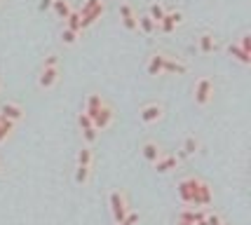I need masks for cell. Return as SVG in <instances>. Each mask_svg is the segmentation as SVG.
<instances>
[{
    "mask_svg": "<svg viewBox=\"0 0 251 225\" xmlns=\"http://www.w3.org/2000/svg\"><path fill=\"white\" fill-rule=\"evenodd\" d=\"M197 47H200V52L202 54H211L219 50V40H216V35L214 33H200V38H197Z\"/></svg>",
    "mask_w": 251,
    "mask_h": 225,
    "instance_id": "cell-13",
    "label": "cell"
},
{
    "mask_svg": "<svg viewBox=\"0 0 251 225\" xmlns=\"http://www.w3.org/2000/svg\"><path fill=\"white\" fill-rule=\"evenodd\" d=\"M178 164H181V157L178 155H169V152H162L157 160H155V172L157 174H169L174 172V169H178Z\"/></svg>",
    "mask_w": 251,
    "mask_h": 225,
    "instance_id": "cell-9",
    "label": "cell"
},
{
    "mask_svg": "<svg viewBox=\"0 0 251 225\" xmlns=\"http://www.w3.org/2000/svg\"><path fill=\"white\" fill-rule=\"evenodd\" d=\"M77 12H80V26L85 31L89 26H94L106 14V0H85Z\"/></svg>",
    "mask_w": 251,
    "mask_h": 225,
    "instance_id": "cell-1",
    "label": "cell"
},
{
    "mask_svg": "<svg viewBox=\"0 0 251 225\" xmlns=\"http://www.w3.org/2000/svg\"><path fill=\"white\" fill-rule=\"evenodd\" d=\"M183 12L181 10H167L164 12V17H162V22L157 24V28L162 33H174L176 31V26H181L183 24Z\"/></svg>",
    "mask_w": 251,
    "mask_h": 225,
    "instance_id": "cell-8",
    "label": "cell"
},
{
    "mask_svg": "<svg viewBox=\"0 0 251 225\" xmlns=\"http://www.w3.org/2000/svg\"><path fill=\"white\" fill-rule=\"evenodd\" d=\"M113 122H115V110L110 103H103V106L97 110V115L92 118V125L97 127V131H103V129L113 127Z\"/></svg>",
    "mask_w": 251,
    "mask_h": 225,
    "instance_id": "cell-6",
    "label": "cell"
},
{
    "mask_svg": "<svg viewBox=\"0 0 251 225\" xmlns=\"http://www.w3.org/2000/svg\"><path fill=\"white\" fill-rule=\"evenodd\" d=\"M240 47L244 50V52L251 54V33H244V35L240 38Z\"/></svg>",
    "mask_w": 251,
    "mask_h": 225,
    "instance_id": "cell-34",
    "label": "cell"
},
{
    "mask_svg": "<svg viewBox=\"0 0 251 225\" xmlns=\"http://www.w3.org/2000/svg\"><path fill=\"white\" fill-rule=\"evenodd\" d=\"M226 52H228L230 56L235 59V61H240L242 66H251V54H249V52H244V50H242V47H240L237 43H230L228 47H226Z\"/></svg>",
    "mask_w": 251,
    "mask_h": 225,
    "instance_id": "cell-17",
    "label": "cell"
},
{
    "mask_svg": "<svg viewBox=\"0 0 251 225\" xmlns=\"http://www.w3.org/2000/svg\"><path fill=\"white\" fill-rule=\"evenodd\" d=\"M89 176H92V167L77 164V169H75V183L77 185H85V183L89 181Z\"/></svg>",
    "mask_w": 251,
    "mask_h": 225,
    "instance_id": "cell-25",
    "label": "cell"
},
{
    "mask_svg": "<svg viewBox=\"0 0 251 225\" xmlns=\"http://www.w3.org/2000/svg\"><path fill=\"white\" fill-rule=\"evenodd\" d=\"M59 66V54H47L43 59V68H54Z\"/></svg>",
    "mask_w": 251,
    "mask_h": 225,
    "instance_id": "cell-32",
    "label": "cell"
},
{
    "mask_svg": "<svg viewBox=\"0 0 251 225\" xmlns=\"http://www.w3.org/2000/svg\"><path fill=\"white\" fill-rule=\"evenodd\" d=\"M120 19H122V26H125L127 31H139V24H136L139 14L134 12V7H131L129 2H122L120 5Z\"/></svg>",
    "mask_w": 251,
    "mask_h": 225,
    "instance_id": "cell-11",
    "label": "cell"
},
{
    "mask_svg": "<svg viewBox=\"0 0 251 225\" xmlns=\"http://www.w3.org/2000/svg\"><path fill=\"white\" fill-rule=\"evenodd\" d=\"M77 40H80V33L71 31V28H64V31H61V43L64 45H75Z\"/></svg>",
    "mask_w": 251,
    "mask_h": 225,
    "instance_id": "cell-29",
    "label": "cell"
},
{
    "mask_svg": "<svg viewBox=\"0 0 251 225\" xmlns=\"http://www.w3.org/2000/svg\"><path fill=\"white\" fill-rule=\"evenodd\" d=\"M176 221H188V223H195V206H186L176 214Z\"/></svg>",
    "mask_w": 251,
    "mask_h": 225,
    "instance_id": "cell-27",
    "label": "cell"
},
{
    "mask_svg": "<svg viewBox=\"0 0 251 225\" xmlns=\"http://www.w3.org/2000/svg\"><path fill=\"white\" fill-rule=\"evenodd\" d=\"M0 172H2V162H0Z\"/></svg>",
    "mask_w": 251,
    "mask_h": 225,
    "instance_id": "cell-37",
    "label": "cell"
},
{
    "mask_svg": "<svg viewBox=\"0 0 251 225\" xmlns=\"http://www.w3.org/2000/svg\"><path fill=\"white\" fill-rule=\"evenodd\" d=\"M77 125H80V129L92 127V118H89V115L85 113V110H82V113H77Z\"/></svg>",
    "mask_w": 251,
    "mask_h": 225,
    "instance_id": "cell-33",
    "label": "cell"
},
{
    "mask_svg": "<svg viewBox=\"0 0 251 225\" xmlns=\"http://www.w3.org/2000/svg\"><path fill=\"white\" fill-rule=\"evenodd\" d=\"M164 12H167V7H164L162 2H153V5L148 7V17H151L155 24H160L164 17Z\"/></svg>",
    "mask_w": 251,
    "mask_h": 225,
    "instance_id": "cell-24",
    "label": "cell"
},
{
    "mask_svg": "<svg viewBox=\"0 0 251 225\" xmlns=\"http://www.w3.org/2000/svg\"><path fill=\"white\" fill-rule=\"evenodd\" d=\"M162 73L167 75H186L188 73V64L176 59V56H167L164 54V61H162Z\"/></svg>",
    "mask_w": 251,
    "mask_h": 225,
    "instance_id": "cell-10",
    "label": "cell"
},
{
    "mask_svg": "<svg viewBox=\"0 0 251 225\" xmlns=\"http://www.w3.org/2000/svg\"><path fill=\"white\" fill-rule=\"evenodd\" d=\"M211 99H214V80L211 77H200L193 87V101H195L200 108H204L211 103Z\"/></svg>",
    "mask_w": 251,
    "mask_h": 225,
    "instance_id": "cell-3",
    "label": "cell"
},
{
    "mask_svg": "<svg viewBox=\"0 0 251 225\" xmlns=\"http://www.w3.org/2000/svg\"><path fill=\"white\" fill-rule=\"evenodd\" d=\"M211 204H214V188H211L204 178H200V185H197V190H195L193 206H204V209H209Z\"/></svg>",
    "mask_w": 251,
    "mask_h": 225,
    "instance_id": "cell-7",
    "label": "cell"
},
{
    "mask_svg": "<svg viewBox=\"0 0 251 225\" xmlns=\"http://www.w3.org/2000/svg\"><path fill=\"white\" fill-rule=\"evenodd\" d=\"M139 221H141V214H139V211H131V209H129V214L125 216L120 223H115V225H139Z\"/></svg>",
    "mask_w": 251,
    "mask_h": 225,
    "instance_id": "cell-30",
    "label": "cell"
},
{
    "mask_svg": "<svg viewBox=\"0 0 251 225\" xmlns=\"http://www.w3.org/2000/svg\"><path fill=\"white\" fill-rule=\"evenodd\" d=\"M40 10H52V0H40Z\"/></svg>",
    "mask_w": 251,
    "mask_h": 225,
    "instance_id": "cell-35",
    "label": "cell"
},
{
    "mask_svg": "<svg viewBox=\"0 0 251 225\" xmlns=\"http://www.w3.org/2000/svg\"><path fill=\"white\" fill-rule=\"evenodd\" d=\"M162 61H164V52H153L151 59H148V66H146V73L151 75V77L162 75Z\"/></svg>",
    "mask_w": 251,
    "mask_h": 225,
    "instance_id": "cell-16",
    "label": "cell"
},
{
    "mask_svg": "<svg viewBox=\"0 0 251 225\" xmlns=\"http://www.w3.org/2000/svg\"><path fill=\"white\" fill-rule=\"evenodd\" d=\"M197 150H200V139H197L195 134H188L186 141H183V146H181V155H178V157H181V160H183V157H193Z\"/></svg>",
    "mask_w": 251,
    "mask_h": 225,
    "instance_id": "cell-18",
    "label": "cell"
},
{
    "mask_svg": "<svg viewBox=\"0 0 251 225\" xmlns=\"http://www.w3.org/2000/svg\"><path fill=\"white\" fill-rule=\"evenodd\" d=\"M0 118L12 120V122L17 125V122L24 118V108L19 106V103H12V101H7V103H2V106H0Z\"/></svg>",
    "mask_w": 251,
    "mask_h": 225,
    "instance_id": "cell-15",
    "label": "cell"
},
{
    "mask_svg": "<svg viewBox=\"0 0 251 225\" xmlns=\"http://www.w3.org/2000/svg\"><path fill=\"white\" fill-rule=\"evenodd\" d=\"M164 103L162 101H151V103H146V106L141 108V122L143 125H155V122H160V120L164 118Z\"/></svg>",
    "mask_w": 251,
    "mask_h": 225,
    "instance_id": "cell-5",
    "label": "cell"
},
{
    "mask_svg": "<svg viewBox=\"0 0 251 225\" xmlns=\"http://www.w3.org/2000/svg\"><path fill=\"white\" fill-rule=\"evenodd\" d=\"M197 185H200V176H193V174H190V176H183L181 181L176 183V193H178V200H181V204L193 206Z\"/></svg>",
    "mask_w": 251,
    "mask_h": 225,
    "instance_id": "cell-4",
    "label": "cell"
},
{
    "mask_svg": "<svg viewBox=\"0 0 251 225\" xmlns=\"http://www.w3.org/2000/svg\"><path fill=\"white\" fill-rule=\"evenodd\" d=\"M56 82H59V66H54V68H40V75H38V87L40 89H52Z\"/></svg>",
    "mask_w": 251,
    "mask_h": 225,
    "instance_id": "cell-12",
    "label": "cell"
},
{
    "mask_svg": "<svg viewBox=\"0 0 251 225\" xmlns=\"http://www.w3.org/2000/svg\"><path fill=\"white\" fill-rule=\"evenodd\" d=\"M176 225H195V223H188V221H176Z\"/></svg>",
    "mask_w": 251,
    "mask_h": 225,
    "instance_id": "cell-36",
    "label": "cell"
},
{
    "mask_svg": "<svg viewBox=\"0 0 251 225\" xmlns=\"http://www.w3.org/2000/svg\"><path fill=\"white\" fill-rule=\"evenodd\" d=\"M108 206H110V214H113V223H120L125 216L129 214V200H127V193L120 190V188H115V190H110L108 195Z\"/></svg>",
    "mask_w": 251,
    "mask_h": 225,
    "instance_id": "cell-2",
    "label": "cell"
},
{
    "mask_svg": "<svg viewBox=\"0 0 251 225\" xmlns=\"http://www.w3.org/2000/svg\"><path fill=\"white\" fill-rule=\"evenodd\" d=\"M141 155H143V160L148 162V164H155V160L162 155V146H160L157 141H153V139L146 141V143L141 146Z\"/></svg>",
    "mask_w": 251,
    "mask_h": 225,
    "instance_id": "cell-14",
    "label": "cell"
},
{
    "mask_svg": "<svg viewBox=\"0 0 251 225\" xmlns=\"http://www.w3.org/2000/svg\"><path fill=\"white\" fill-rule=\"evenodd\" d=\"M207 225H228L223 221V216L219 211H214V209H209L207 211Z\"/></svg>",
    "mask_w": 251,
    "mask_h": 225,
    "instance_id": "cell-31",
    "label": "cell"
},
{
    "mask_svg": "<svg viewBox=\"0 0 251 225\" xmlns=\"http://www.w3.org/2000/svg\"><path fill=\"white\" fill-rule=\"evenodd\" d=\"M103 103H106V99L94 92V94H89L87 101H85V113H87L89 118H94V115H97V110L103 106Z\"/></svg>",
    "mask_w": 251,
    "mask_h": 225,
    "instance_id": "cell-19",
    "label": "cell"
},
{
    "mask_svg": "<svg viewBox=\"0 0 251 225\" xmlns=\"http://www.w3.org/2000/svg\"><path fill=\"white\" fill-rule=\"evenodd\" d=\"M12 131H14V122L12 120H5V118H0V143L10 136Z\"/></svg>",
    "mask_w": 251,
    "mask_h": 225,
    "instance_id": "cell-28",
    "label": "cell"
},
{
    "mask_svg": "<svg viewBox=\"0 0 251 225\" xmlns=\"http://www.w3.org/2000/svg\"><path fill=\"white\" fill-rule=\"evenodd\" d=\"M71 2L68 0H52V12H54L56 19H66L68 14H71Z\"/></svg>",
    "mask_w": 251,
    "mask_h": 225,
    "instance_id": "cell-20",
    "label": "cell"
},
{
    "mask_svg": "<svg viewBox=\"0 0 251 225\" xmlns=\"http://www.w3.org/2000/svg\"><path fill=\"white\" fill-rule=\"evenodd\" d=\"M66 22V28H71V31L75 33H82V26H80V12L77 10H71V14L64 19Z\"/></svg>",
    "mask_w": 251,
    "mask_h": 225,
    "instance_id": "cell-22",
    "label": "cell"
},
{
    "mask_svg": "<svg viewBox=\"0 0 251 225\" xmlns=\"http://www.w3.org/2000/svg\"><path fill=\"white\" fill-rule=\"evenodd\" d=\"M77 164H85V167L94 164V150H92V146H82L77 150Z\"/></svg>",
    "mask_w": 251,
    "mask_h": 225,
    "instance_id": "cell-21",
    "label": "cell"
},
{
    "mask_svg": "<svg viewBox=\"0 0 251 225\" xmlns=\"http://www.w3.org/2000/svg\"><path fill=\"white\" fill-rule=\"evenodd\" d=\"M82 131V141H85V146H94L97 143V139H99V131H97V127L92 125V127H87V129H80Z\"/></svg>",
    "mask_w": 251,
    "mask_h": 225,
    "instance_id": "cell-26",
    "label": "cell"
},
{
    "mask_svg": "<svg viewBox=\"0 0 251 225\" xmlns=\"http://www.w3.org/2000/svg\"><path fill=\"white\" fill-rule=\"evenodd\" d=\"M136 24H139V31H143L146 35H151V33H153L155 28H157V24H155L153 19L148 17V14H141V17L136 19Z\"/></svg>",
    "mask_w": 251,
    "mask_h": 225,
    "instance_id": "cell-23",
    "label": "cell"
}]
</instances>
